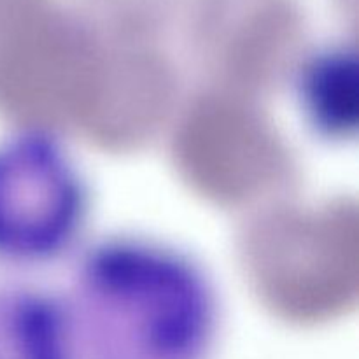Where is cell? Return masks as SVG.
I'll list each match as a JSON object with an SVG mask.
<instances>
[{
  "mask_svg": "<svg viewBox=\"0 0 359 359\" xmlns=\"http://www.w3.org/2000/svg\"><path fill=\"white\" fill-rule=\"evenodd\" d=\"M98 359H200L216 326L202 270L146 241L105 242L86 256L69 304Z\"/></svg>",
  "mask_w": 359,
  "mask_h": 359,
  "instance_id": "6da1fadb",
  "label": "cell"
},
{
  "mask_svg": "<svg viewBox=\"0 0 359 359\" xmlns=\"http://www.w3.org/2000/svg\"><path fill=\"white\" fill-rule=\"evenodd\" d=\"M86 212V184L62 144L30 132L0 146V256L53 262L77 241Z\"/></svg>",
  "mask_w": 359,
  "mask_h": 359,
  "instance_id": "7a4b0ae2",
  "label": "cell"
},
{
  "mask_svg": "<svg viewBox=\"0 0 359 359\" xmlns=\"http://www.w3.org/2000/svg\"><path fill=\"white\" fill-rule=\"evenodd\" d=\"M69 304L35 287L0 291V359H72Z\"/></svg>",
  "mask_w": 359,
  "mask_h": 359,
  "instance_id": "3957f363",
  "label": "cell"
},
{
  "mask_svg": "<svg viewBox=\"0 0 359 359\" xmlns=\"http://www.w3.org/2000/svg\"><path fill=\"white\" fill-rule=\"evenodd\" d=\"M304 111L323 135L344 139L358 126V63L354 53L333 49L312 60L300 77Z\"/></svg>",
  "mask_w": 359,
  "mask_h": 359,
  "instance_id": "277c9868",
  "label": "cell"
}]
</instances>
